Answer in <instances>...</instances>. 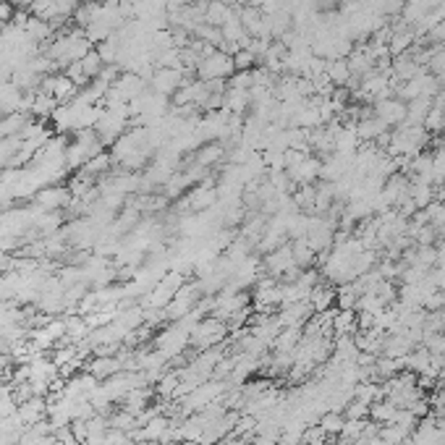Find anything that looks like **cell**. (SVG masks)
Wrapping results in <instances>:
<instances>
[{
  "label": "cell",
  "instance_id": "8",
  "mask_svg": "<svg viewBox=\"0 0 445 445\" xmlns=\"http://www.w3.org/2000/svg\"><path fill=\"white\" fill-rule=\"evenodd\" d=\"M178 181H181V189H183V186H186V181H189V176H181ZM176 186H178V183H168V192H170V194H176Z\"/></svg>",
  "mask_w": 445,
  "mask_h": 445
},
{
  "label": "cell",
  "instance_id": "9",
  "mask_svg": "<svg viewBox=\"0 0 445 445\" xmlns=\"http://www.w3.org/2000/svg\"><path fill=\"white\" fill-rule=\"evenodd\" d=\"M340 422L338 419H325V427H333V430H335V427H338Z\"/></svg>",
  "mask_w": 445,
  "mask_h": 445
},
{
  "label": "cell",
  "instance_id": "3",
  "mask_svg": "<svg viewBox=\"0 0 445 445\" xmlns=\"http://www.w3.org/2000/svg\"><path fill=\"white\" fill-rule=\"evenodd\" d=\"M149 84H152V92L163 97L176 94L183 87V68H157L155 76H149Z\"/></svg>",
  "mask_w": 445,
  "mask_h": 445
},
{
  "label": "cell",
  "instance_id": "4",
  "mask_svg": "<svg viewBox=\"0 0 445 445\" xmlns=\"http://www.w3.org/2000/svg\"><path fill=\"white\" fill-rule=\"evenodd\" d=\"M16 414H19V419L24 422L26 427H32L34 422L48 417V401H45L42 395H34V398H29V401H24V404H19Z\"/></svg>",
  "mask_w": 445,
  "mask_h": 445
},
{
  "label": "cell",
  "instance_id": "6",
  "mask_svg": "<svg viewBox=\"0 0 445 445\" xmlns=\"http://www.w3.org/2000/svg\"><path fill=\"white\" fill-rule=\"evenodd\" d=\"M90 335V325L84 317H65V338L68 340H84Z\"/></svg>",
  "mask_w": 445,
  "mask_h": 445
},
{
  "label": "cell",
  "instance_id": "10",
  "mask_svg": "<svg viewBox=\"0 0 445 445\" xmlns=\"http://www.w3.org/2000/svg\"><path fill=\"white\" fill-rule=\"evenodd\" d=\"M3 265H6V251L0 249V267H3Z\"/></svg>",
  "mask_w": 445,
  "mask_h": 445
},
{
  "label": "cell",
  "instance_id": "7",
  "mask_svg": "<svg viewBox=\"0 0 445 445\" xmlns=\"http://www.w3.org/2000/svg\"><path fill=\"white\" fill-rule=\"evenodd\" d=\"M81 71H84V76H87V81H92V79H97L100 76V71L105 68V61L100 58V52L97 50H92V52H87L81 61Z\"/></svg>",
  "mask_w": 445,
  "mask_h": 445
},
{
  "label": "cell",
  "instance_id": "5",
  "mask_svg": "<svg viewBox=\"0 0 445 445\" xmlns=\"http://www.w3.org/2000/svg\"><path fill=\"white\" fill-rule=\"evenodd\" d=\"M68 205V192L65 189H42L37 194V207L39 209H55Z\"/></svg>",
  "mask_w": 445,
  "mask_h": 445
},
{
  "label": "cell",
  "instance_id": "11",
  "mask_svg": "<svg viewBox=\"0 0 445 445\" xmlns=\"http://www.w3.org/2000/svg\"><path fill=\"white\" fill-rule=\"evenodd\" d=\"M241 445H244V443H241ZM249 445H260V443H249Z\"/></svg>",
  "mask_w": 445,
  "mask_h": 445
},
{
  "label": "cell",
  "instance_id": "2",
  "mask_svg": "<svg viewBox=\"0 0 445 445\" xmlns=\"http://www.w3.org/2000/svg\"><path fill=\"white\" fill-rule=\"evenodd\" d=\"M222 335H225V322L220 317H209V320H202L196 322L194 330H192V343L199 346V349H209L215 343H220Z\"/></svg>",
  "mask_w": 445,
  "mask_h": 445
},
{
  "label": "cell",
  "instance_id": "1",
  "mask_svg": "<svg viewBox=\"0 0 445 445\" xmlns=\"http://www.w3.org/2000/svg\"><path fill=\"white\" fill-rule=\"evenodd\" d=\"M196 71H199L202 81H215V79H222V81H225V79L236 71L234 55H228L225 50H212L209 55H205L202 63L196 65Z\"/></svg>",
  "mask_w": 445,
  "mask_h": 445
}]
</instances>
